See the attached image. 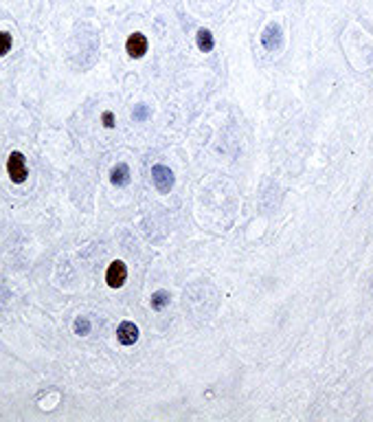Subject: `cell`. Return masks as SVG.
<instances>
[{"label":"cell","instance_id":"1","mask_svg":"<svg viewBox=\"0 0 373 422\" xmlns=\"http://www.w3.org/2000/svg\"><path fill=\"white\" fill-rule=\"evenodd\" d=\"M7 174L11 182H16V185H20V182L27 180L29 176V169H27V161H24V154L22 152H11L7 156Z\"/></svg>","mask_w":373,"mask_h":422},{"label":"cell","instance_id":"2","mask_svg":"<svg viewBox=\"0 0 373 422\" xmlns=\"http://www.w3.org/2000/svg\"><path fill=\"white\" fill-rule=\"evenodd\" d=\"M151 180H154L156 190L161 194H167L174 187V172L165 165H154L151 167Z\"/></svg>","mask_w":373,"mask_h":422},{"label":"cell","instance_id":"3","mask_svg":"<svg viewBox=\"0 0 373 422\" xmlns=\"http://www.w3.org/2000/svg\"><path fill=\"white\" fill-rule=\"evenodd\" d=\"M128 279V266L121 260H115L105 270V282H108L110 288H121Z\"/></svg>","mask_w":373,"mask_h":422},{"label":"cell","instance_id":"4","mask_svg":"<svg viewBox=\"0 0 373 422\" xmlns=\"http://www.w3.org/2000/svg\"><path fill=\"white\" fill-rule=\"evenodd\" d=\"M147 37H145L143 33H132L128 37V42H125V51H128L130 58H134V60H141L145 53H147Z\"/></svg>","mask_w":373,"mask_h":422},{"label":"cell","instance_id":"5","mask_svg":"<svg viewBox=\"0 0 373 422\" xmlns=\"http://www.w3.org/2000/svg\"><path fill=\"white\" fill-rule=\"evenodd\" d=\"M117 339L121 345H134L138 341V327L132 321H123L117 327Z\"/></svg>","mask_w":373,"mask_h":422},{"label":"cell","instance_id":"6","mask_svg":"<svg viewBox=\"0 0 373 422\" xmlns=\"http://www.w3.org/2000/svg\"><path fill=\"white\" fill-rule=\"evenodd\" d=\"M261 42H263V46L268 49V51H275L277 46H279V42H281V29H279V24H268L263 31V35H261Z\"/></svg>","mask_w":373,"mask_h":422},{"label":"cell","instance_id":"7","mask_svg":"<svg viewBox=\"0 0 373 422\" xmlns=\"http://www.w3.org/2000/svg\"><path fill=\"white\" fill-rule=\"evenodd\" d=\"M110 180L115 187H125L130 182V167L125 163H119L117 167H112L110 172Z\"/></svg>","mask_w":373,"mask_h":422},{"label":"cell","instance_id":"8","mask_svg":"<svg viewBox=\"0 0 373 422\" xmlns=\"http://www.w3.org/2000/svg\"><path fill=\"white\" fill-rule=\"evenodd\" d=\"M195 42H198V49L200 51H204V53H208L213 49V35H211V31L208 29H200L198 31V35H195Z\"/></svg>","mask_w":373,"mask_h":422},{"label":"cell","instance_id":"9","mask_svg":"<svg viewBox=\"0 0 373 422\" xmlns=\"http://www.w3.org/2000/svg\"><path fill=\"white\" fill-rule=\"evenodd\" d=\"M165 306H169V293L167 291H156L151 295V308L154 310H163Z\"/></svg>","mask_w":373,"mask_h":422},{"label":"cell","instance_id":"10","mask_svg":"<svg viewBox=\"0 0 373 422\" xmlns=\"http://www.w3.org/2000/svg\"><path fill=\"white\" fill-rule=\"evenodd\" d=\"M11 44H14V40H11V33H7V31H0V58L11 51Z\"/></svg>","mask_w":373,"mask_h":422},{"label":"cell","instance_id":"11","mask_svg":"<svg viewBox=\"0 0 373 422\" xmlns=\"http://www.w3.org/2000/svg\"><path fill=\"white\" fill-rule=\"evenodd\" d=\"M90 332V321H88L86 317H79L77 321H75V335H79V337H84Z\"/></svg>","mask_w":373,"mask_h":422},{"label":"cell","instance_id":"12","mask_svg":"<svg viewBox=\"0 0 373 422\" xmlns=\"http://www.w3.org/2000/svg\"><path fill=\"white\" fill-rule=\"evenodd\" d=\"M101 119H103V125H105V128H115V115H112L110 110H105L103 115H101Z\"/></svg>","mask_w":373,"mask_h":422},{"label":"cell","instance_id":"13","mask_svg":"<svg viewBox=\"0 0 373 422\" xmlns=\"http://www.w3.org/2000/svg\"><path fill=\"white\" fill-rule=\"evenodd\" d=\"M145 117H147V108H145V106H138L134 112V119H145Z\"/></svg>","mask_w":373,"mask_h":422}]
</instances>
